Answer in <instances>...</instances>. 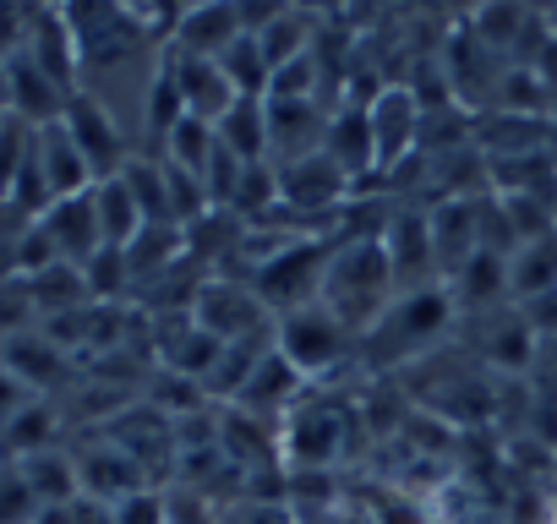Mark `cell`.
<instances>
[{
	"label": "cell",
	"instance_id": "5",
	"mask_svg": "<svg viewBox=\"0 0 557 524\" xmlns=\"http://www.w3.org/2000/svg\"><path fill=\"white\" fill-rule=\"evenodd\" d=\"M61 126L72 132V142L83 148V159H88V170H94V180H110V175H121L126 170V132H121V121L94 99V93H77L72 104H66V115H61Z\"/></svg>",
	"mask_w": 557,
	"mask_h": 524
},
{
	"label": "cell",
	"instance_id": "19",
	"mask_svg": "<svg viewBox=\"0 0 557 524\" xmlns=\"http://www.w3.org/2000/svg\"><path fill=\"white\" fill-rule=\"evenodd\" d=\"M50 448H61V415H55V404H50V399L28 404L7 432H0V453H7V464H23V459L50 453Z\"/></svg>",
	"mask_w": 557,
	"mask_h": 524
},
{
	"label": "cell",
	"instance_id": "22",
	"mask_svg": "<svg viewBox=\"0 0 557 524\" xmlns=\"http://www.w3.org/2000/svg\"><path fill=\"white\" fill-rule=\"evenodd\" d=\"M34 323H39V307H34L28 279H23V274L0 279V334L17 339V334H34Z\"/></svg>",
	"mask_w": 557,
	"mask_h": 524
},
{
	"label": "cell",
	"instance_id": "26",
	"mask_svg": "<svg viewBox=\"0 0 557 524\" xmlns=\"http://www.w3.org/2000/svg\"><path fill=\"white\" fill-rule=\"evenodd\" d=\"M296 519H301V524H372L367 508H345V497H334V502H323V508H301Z\"/></svg>",
	"mask_w": 557,
	"mask_h": 524
},
{
	"label": "cell",
	"instance_id": "1",
	"mask_svg": "<svg viewBox=\"0 0 557 524\" xmlns=\"http://www.w3.org/2000/svg\"><path fill=\"white\" fill-rule=\"evenodd\" d=\"M356 339H367L383 312L399 301V279H394V262H388V246L383 235H345L329 257V279H323V296H318Z\"/></svg>",
	"mask_w": 557,
	"mask_h": 524
},
{
	"label": "cell",
	"instance_id": "23",
	"mask_svg": "<svg viewBox=\"0 0 557 524\" xmlns=\"http://www.w3.org/2000/svg\"><path fill=\"white\" fill-rule=\"evenodd\" d=\"M34 519H39V497L28 491L23 470L7 464L0 470V524H34Z\"/></svg>",
	"mask_w": 557,
	"mask_h": 524
},
{
	"label": "cell",
	"instance_id": "2",
	"mask_svg": "<svg viewBox=\"0 0 557 524\" xmlns=\"http://www.w3.org/2000/svg\"><path fill=\"white\" fill-rule=\"evenodd\" d=\"M454 317H459V307H454V296H448L443 279L437 285H421V290H399V301L361 339V350H367L372 366H410V361H421V355L437 350V339L454 328Z\"/></svg>",
	"mask_w": 557,
	"mask_h": 524
},
{
	"label": "cell",
	"instance_id": "4",
	"mask_svg": "<svg viewBox=\"0 0 557 524\" xmlns=\"http://www.w3.org/2000/svg\"><path fill=\"white\" fill-rule=\"evenodd\" d=\"M361 339L323 307V301H312V307H301V312H285L273 323V350L285 355L307 383L312 377H329L339 361H350V350H356Z\"/></svg>",
	"mask_w": 557,
	"mask_h": 524
},
{
	"label": "cell",
	"instance_id": "9",
	"mask_svg": "<svg viewBox=\"0 0 557 524\" xmlns=\"http://www.w3.org/2000/svg\"><path fill=\"white\" fill-rule=\"evenodd\" d=\"M170 72H175V88H181V104H186V115H191V121L219 126V121L235 110V99H240L219 61H197V55L170 50Z\"/></svg>",
	"mask_w": 557,
	"mask_h": 524
},
{
	"label": "cell",
	"instance_id": "8",
	"mask_svg": "<svg viewBox=\"0 0 557 524\" xmlns=\"http://www.w3.org/2000/svg\"><path fill=\"white\" fill-rule=\"evenodd\" d=\"M77 475H83V497H94L104 508H121L126 497L148 491V475L110 437H94L88 448H77Z\"/></svg>",
	"mask_w": 557,
	"mask_h": 524
},
{
	"label": "cell",
	"instance_id": "3",
	"mask_svg": "<svg viewBox=\"0 0 557 524\" xmlns=\"http://www.w3.org/2000/svg\"><path fill=\"white\" fill-rule=\"evenodd\" d=\"M350 432H356V415L323 394H307L285 421H278V453H285V470L290 475H323L334 470L345 453H350Z\"/></svg>",
	"mask_w": 557,
	"mask_h": 524
},
{
	"label": "cell",
	"instance_id": "15",
	"mask_svg": "<svg viewBox=\"0 0 557 524\" xmlns=\"http://www.w3.org/2000/svg\"><path fill=\"white\" fill-rule=\"evenodd\" d=\"M508 290H513V307L557 290V229L513 246V257H508Z\"/></svg>",
	"mask_w": 557,
	"mask_h": 524
},
{
	"label": "cell",
	"instance_id": "7",
	"mask_svg": "<svg viewBox=\"0 0 557 524\" xmlns=\"http://www.w3.org/2000/svg\"><path fill=\"white\" fill-rule=\"evenodd\" d=\"M367 126H372V153H377V170L399 164L416 142H421V104L410 88H383L372 104H367Z\"/></svg>",
	"mask_w": 557,
	"mask_h": 524
},
{
	"label": "cell",
	"instance_id": "16",
	"mask_svg": "<svg viewBox=\"0 0 557 524\" xmlns=\"http://www.w3.org/2000/svg\"><path fill=\"white\" fill-rule=\"evenodd\" d=\"M28 491L39 497V508H66L83 497V475H77V453L72 448H50V453H34L17 464Z\"/></svg>",
	"mask_w": 557,
	"mask_h": 524
},
{
	"label": "cell",
	"instance_id": "27",
	"mask_svg": "<svg viewBox=\"0 0 557 524\" xmlns=\"http://www.w3.org/2000/svg\"><path fill=\"white\" fill-rule=\"evenodd\" d=\"M7 345H12V339H7V334H0V355H7Z\"/></svg>",
	"mask_w": 557,
	"mask_h": 524
},
{
	"label": "cell",
	"instance_id": "25",
	"mask_svg": "<svg viewBox=\"0 0 557 524\" xmlns=\"http://www.w3.org/2000/svg\"><path fill=\"white\" fill-rule=\"evenodd\" d=\"M28 404H39V394H34V388H28V383H23V377L7 366V361H0V432H7V426H12V421H17Z\"/></svg>",
	"mask_w": 557,
	"mask_h": 524
},
{
	"label": "cell",
	"instance_id": "30",
	"mask_svg": "<svg viewBox=\"0 0 557 524\" xmlns=\"http://www.w3.org/2000/svg\"><path fill=\"white\" fill-rule=\"evenodd\" d=\"M0 470H7V453H0Z\"/></svg>",
	"mask_w": 557,
	"mask_h": 524
},
{
	"label": "cell",
	"instance_id": "24",
	"mask_svg": "<svg viewBox=\"0 0 557 524\" xmlns=\"http://www.w3.org/2000/svg\"><path fill=\"white\" fill-rule=\"evenodd\" d=\"M213 524H301L296 508L273 502V497H246V502H230L213 513Z\"/></svg>",
	"mask_w": 557,
	"mask_h": 524
},
{
	"label": "cell",
	"instance_id": "12",
	"mask_svg": "<svg viewBox=\"0 0 557 524\" xmlns=\"http://www.w3.org/2000/svg\"><path fill=\"white\" fill-rule=\"evenodd\" d=\"M448 285V296H454V307L459 312H497L503 301H513V290H508V257L503 251H475L470 262H459V269L443 279Z\"/></svg>",
	"mask_w": 557,
	"mask_h": 524
},
{
	"label": "cell",
	"instance_id": "29",
	"mask_svg": "<svg viewBox=\"0 0 557 524\" xmlns=\"http://www.w3.org/2000/svg\"><path fill=\"white\" fill-rule=\"evenodd\" d=\"M0 126H7V110H0Z\"/></svg>",
	"mask_w": 557,
	"mask_h": 524
},
{
	"label": "cell",
	"instance_id": "14",
	"mask_svg": "<svg viewBox=\"0 0 557 524\" xmlns=\"http://www.w3.org/2000/svg\"><path fill=\"white\" fill-rule=\"evenodd\" d=\"M0 361H7V366H12L39 399H50V394L61 388V377L72 372V355H66L50 334H17Z\"/></svg>",
	"mask_w": 557,
	"mask_h": 524
},
{
	"label": "cell",
	"instance_id": "11",
	"mask_svg": "<svg viewBox=\"0 0 557 524\" xmlns=\"http://www.w3.org/2000/svg\"><path fill=\"white\" fill-rule=\"evenodd\" d=\"M246 12L240 7H186L181 23H175V39L170 50L181 55H197V61H219L235 39H246Z\"/></svg>",
	"mask_w": 557,
	"mask_h": 524
},
{
	"label": "cell",
	"instance_id": "28",
	"mask_svg": "<svg viewBox=\"0 0 557 524\" xmlns=\"http://www.w3.org/2000/svg\"><path fill=\"white\" fill-rule=\"evenodd\" d=\"M552 224H557V202H552Z\"/></svg>",
	"mask_w": 557,
	"mask_h": 524
},
{
	"label": "cell",
	"instance_id": "20",
	"mask_svg": "<svg viewBox=\"0 0 557 524\" xmlns=\"http://www.w3.org/2000/svg\"><path fill=\"white\" fill-rule=\"evenodd\" d=\"M251 39H257V50H262V61H268V72H285V66H296L301 55H307V17L301 12H268L257 28H251Z\"/></svg>",
	"mask_w": 557,
	"mask_h": 524
},
{
	"label": "cell",
	"instance_id": "18",
	"mask_svg": "<svg viewBox=\"0 0 557 524\" xmlns=\"http://www.w3.org/2000/svg\"><path fill=\"white\" fill-rule=\"evenodd\" d=\"M213 132H219V148L224 153H235L240 164H262V148L273 142V132H268V99H235V110Z\"/></svg>",
	"mask_w": 557,
	"mask_h": 524
},
{
	"label": "cell",
	"instance_id": "6",
	"mask_svg": "<svg viewBox=\"0 0 557 524\" xmlns=\"http://www.w3.org/2000/svg\"><path fill=\"white\" fill-rule=\"evenodd\" d=\"M39 229H45L50 251H55L61 262H72V269H88V262L104 251V229H99V213H94V191L55 202V208L39 219Z\"/></svg>",
	"mask_w": 557,
	"mask_h": 524
},
{
	"label": "cell",
	"instance_id": "10",
	"mask_svg": "<svg viewBox=\"0 0 557 524\" xmlns=\"http://www.w3.org/2000/svg\"><path fill=\"white\" fill-rule=\"evenodd\" d=\"M350 175L323 153V148H312L307 159H296V164H285L278 170V197H285V208H339L345 197H350Z\"/></svg>",
	"mask_w": 557,
	"mask_h": 524
},
{
	"label": "cell",
	"instance_id": "21",
	"mask_svg": "<svg viewBox=\"0 0 557 524\" xmlns=\"http://www.w3.org/2000/svg\"><path fill=\"white\" fill-rule=\"evenodd\" d=\"M367 519H372V524H437L432 502L410 497L405 486H383V491L367 502Z\"/></svg>",
	"mask_w": 557,
	"mask_h": 524
},
{
	"label": "cell",
	"instance_id": "13",
	"mask_svg": "<svg viewBox=\"0 0 557 524\" xmlns=\"http://www.w3.org/2000/svg\"><path fill=\"white\" fill-rule=\"evenodd\" d=\"M39 175H45V186H50L55 202L83 197V191L99 186L94 170H88V159H83V148L72 142V132H66L61 121H55V126H39Z\"/></svg>",
	"mask_w": 557,
	"mask_h": 524
},
{
	"label": "cell",
	"instance_id": "17",
	"mask_svg": "<svg viewBox=\"0 0 557 524\" xmlns=\"http://www.w3.org/2000/svg\"><path fill=\"white\" fill-rule=\"evenodd\" d=\"M94 213H99L104 246H115V251H126L148 229V219H143V208H137V197H132V186L121 175H110V180L94 186Z\"/></svg>",
	"mask_w": 557,
	"mask_h": 524
}]
</instances>
